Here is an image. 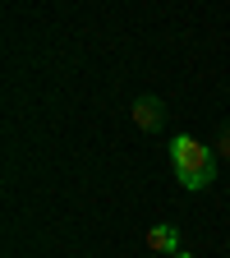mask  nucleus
<instances>
[{"label":"nucleus","instance_id":"nucleus-1","mask_svg":"<svg viewBox=\"0 0 230 258\" xmlns=\"http://www.w3.org/2000/svg\"><path fill=\"white\" fill-rule=\"evenodd\" d=\"M171 166H175V180L189 189V194H198L216 180V157L212 148H203L198 139H189V134H175L171 143Z\"/></svg>","mask_w":230,"mask_h":258},{"label":"nucleus","instance_id":"nucleus-2","mask_svg":"<svg viewBox=\"0 0 230 258\" xmlns=\"http://www.w3.org/2000/svg\"><path fill=\"white\" fill-rule=\"evenodd\" d=\"M134 124L143 129V134H157V129L161 124H166V106H161V97H138V102H134Z\"/></svg>","mask_w":230,"mask_h":258},{"label":"nucleus","instance_id":"nucleus-3","mask_svg":"<svg viewBox=\"0 0 230 258\" xmlns=\"http://www.w3.org/2000/svg\"><path fill=\"white\" fill-rule=\"evenodd\" d=\"M147 249L175 258L180 253V231H175V226H152V231H147Z\"/></svg>","mask_w":230,"mask_h":258},{"label":"nucleus","instance_id":"nucleus-4","mask_svg":"<svg viewBox=\"0 0 230 258\" xmlns=\"http://www.w3.org/2000/svg\"><path fill=\"white\" fill-rule=\"evenodd\" d=\"M221 157H230V129L221 134Z\"/></svg>","mask_w":230,"mask_h":258},{"label":"nucleus","instance_id":"nucleus-5","mask_svg":"<svg viewBox=\"0 0 230 258\" xmlns=\"http://www.w3.org/2000/svg\"><path fill=\"white\" fill-rule=\"evenodd\" d=\"M175 258H193V253H184V249H180V253H175Z\"/></svg>","mask_w":230,"mask_h":258}]
</instances>
